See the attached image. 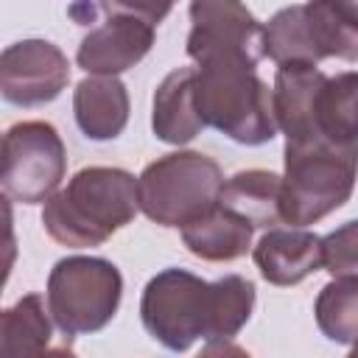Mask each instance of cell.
Returning <instances> with one entry per match:
<instances>
[{"mask_svg": "<svg viewBox=\"0 0 358 358\" xmlns=\"http://www.w3.org/2000/svg\"><path fill=\"white\" fill-rule=\"evenodd\" d=\"M305 25L316 64L322 59L358 62V3H305Z\"/></svg>", "mask_w": 358, "mask_h": 358, "instance_id": "obj_16", "label": "cell"}, {"mask_svg": "<svg viewBox=\"0 0 358 358\" xmlns=\"http://www.w3.org/2000/svg\"><path fill=\"white\" fill-rule=\"evenodd\" d=\"M73 115L84 137L115 140L129 123V92L117 76H87L73 90Z\"/></svg>", "mask_w": 358, "mask_h": 358, "instance_id": "obj_13", "label": "cell"}, {"mask_svg": "<svg viewBox=\"0 0 358 358\" xmlns=\"http://www.w3.org/2000/svg\"><path fill=\"white\" fill-rule=\"evenodd\" d=\"M196 358H252V355L232 341H215V344H207Z\"/></svg>", "mask_w": 358, "mask_h": 358, "instance_id": "obj_23", "label": "cell"}, {"mask_svg": "<svg viewBox=\"0 0 358 358\" xmlns=\"http://www.w3.org/2000/svg\"><path fill=\"white\" fill-rule=\"evenodd\" d=\"M347 358H358V341L352 344V350H350V355H347Z\"/></svg>", "mask_w": 358, "mask_h": 358, "instance_id": "obj_25", "label": "cell"}, {"mask_svg": "<svg viewBox=\"0 0 358 358\" xmlns=\"http://www.w3.org/2000/svg\"><path fill=\"white\" fill-rule=\"evenodd\" d=\"M187 11L193 22L187 34V56L196 64L215 56H241L257 64L266 56L263 25L243 3L196 0Z\"/></svg>", "mask_w": 358, "mask_h": 358, "instance_id": "obj_9", "label": "cell"}, {"mask_svg": "<svg viewBox=\"0 0 358 358\" xmlns=\"http://www.w3.org/2000/svg\"><path fill=\"white\" fill-rule=\"evenodd\" d=\"M263 48H266V56L277 67L291 64V62L316 64L313 48L308 39V25H305V3L280 8L263 25Z\"/></svg>", "mask_w": 358, "mask_h": 358, "instance_id": "obj_21", "label": "cell"}, {"mask_svg": "<svg viewBox=\"0 0 358 358\" xmlns=\"http://www.w3.org/2000/svg\"><path fill=\"white\" fill-rule=\"evenodd\" d=\"M322 268L336 277H358V218L322 238Z\"/></svg>", "mask_w": 358, "mask_h": 358, "instance_id": "obj_22", "label": "cell"}, {"mask_svg": "<svg viewBox=\"0 0 358 358\" xmlns=\"http://www.w3.org/2000/svg\"><path fill=\"white\" fill-rule=\"evenodd\" d=\"M252 257L266 282L296 285L322 268V238L308 229H268Z\"/></svg>", "mask_w": 358, "mask_h": 358, "instance_id": "obj_12", "label": "cell"}, {"mask_svg": "<svg viewBox=\"0 0 358 358\" xmlns=\"http://www.w3.org/2000/svg\"><path fill=\"white\" fill-rule=\"evenodd\" d=\"M255 308V282L227 274L215 282L185 268L154 274L140 299L143 327L171 352H185L193 341H229L249 322Z\"/></svg>", "mask_w": 358, "mask_h": 358, "instance_id": "obj_1", "label": "cell"}, {"mask_svg": "<svg viewBox=\"0 0 358 358\" xmlns=\"http://www.w3.org/2000/svg\"><path fill=\"white\" fill-rule=\"evenodd\" d=\"M280 199H282V176L252 168V171H238L224 182L218 204L249 221L255 229L257 227L274 229V224L282 221Z\"/></svg>", "mask_w": 358, "mask_h": 358, "instance_id": "obj_18", "label": "cell"}, {"mask_svg": "<svg viewBox=\"0 0 358 358\" xmlns=\"http://www.w3.org/2000/svg\"><path fill=\"white\" fill-rule=\"evenodd\" d=\"M140 210L137 179L123 168H81L67 187L45 201V232L70 249L106 243L117 229L131 224Z\"/></svg>", "mask_w": 358, "mask_h": 358, "instance_id": "obj_2", "label": "cell"}, {"mask_svg": "<svg viewBox=\"0 0 358 358\" xmlns=\"http://www.w3.org/2000/svg\"><path fill=\"white\" fill-rule=\"evenodd\" d=\"M319 330L336 344L358 341V277L330 280L313 305Z\"/></svg>", "mask_w": 358, "mask_h": 358, "instance_id": "obj_20", "label": "cell"}, {"mask_svg": "<svg viewBox=\"0 0 358 358\" xmlns=\"http://www.w3.org/2000/svg\"><path fill=\"white\" fill-rule=\"evenodd\" d=\"M39 358H76L67 347H53V350H48V352H42Z\"/></svg>", "mask_w": 358, "mask_h": 358, "instance_id": "obj_24", "label": "cell"}, {"mask_svg": "<svg viewBox=\"0 0 358 358\" xmlns=\"http://www.w3.org/2000/svg\"><path fill=\"white\" fill-rule=\"evenodd\" d=\"M0 185L6 199L39 204L59 193L67 171V154L59 131L45 120L14 123L3 134Z\"/></svg>", "mask_w": 358, "mask_h": 358, "instance_id": "obj_7", "label": "cell"}, {"mask_svg": "<svg viewBox=\"0 0 358 358\" xmlns=\"http://www.w3.org/2000/svg\"><path fill=\"white\" fill-rule=\"evenodd\" d=\"M50 308L39 294H25L0 316V358H39L50 347Z\"/></svg>", "mask_w": 358, "mask_h": 358, "instance_id": "obj_19", "label": "cell"}, {"mask_svg": "<svg viewBox=\"0 0 358 358\" xmlns=\"http://www.w3.org/2000/svg\"><path fill=\"white\" fill-rule=\"evenodd\" d=\"M255 67L241 56H215L196 67L193 98L201 123L241 145H263L277 134L271 90Z\"/></svg>", "mask_w": 358, "mask_h": 358, "instance_id": "obj_3", "label": "cell"}, {"mask_svg": "<svg viewBox=\"0 0 358 358\" xmlns=\"http://www.w3.org/2000/svg\"><path fill=\"white\" fill-rule=\"evenodd\" d=\"M70 81L67 56L48 39H22L0 56V92L14 106H42Z\"/></svg>", "mask_w": 358, "mask_h": 358, "instance_id": "obj_10", "label": "cell"}, {"mask_svg": "<svg viewBox=\"0 0 358 358\" xmlns=\"http://www.w3.org/2000/svg\"><path fill=\"white\" fill-rule=\"evenodd\" d=\"M193 87H196V67H179L159 81L154 92L151 129L162 143L182 145L190 143L204 129L196 112Z\"/></svg>", "mask_w": 358, "mask_h": 358, "instance_id": "obj_14", "label": "cell"}, {"mask_svg": "<svg viewBox=\"0 0 358 358\" xmlns=\"http://www.w3.org/2000/svg\"><path fill=\"white\" fill-rule=\"evenodd\" d=\"M123 277L103 257H62L48 274V308L64 338L98 333L117 313Z\"/></svg>", "mask_w": 358, "mask_h": 358, "instance_id": "obj_6", "label": "cell"}, {"mask_svg": "<svg viewBox=\"0 0 358 358\" xmlns=\"http://www.w3.org/2000/svg\"><path fill=\"white\" fill-rule=\"evenodd\" d=\"M224 190L221 165L199 151H173L137 176L140 210L159 227H187L210 213Z\"/></svg>", "mask_w": 358, "mask_h": 358, "instance_id": "obj_5", "label": "cell"}, {"mask_svg": "<svg viewBox=\"0 0 358 358\" xmlns=\"http://www.w3.org/2000/svg\"><path fill=\"white\" fill-rule=\"evenodd\" d=\"M327 76L316 64H280L271 87V109L277 129L285 134V143L302 145L313 140V106L316 95Z\"/></svg>", "mask_w": 358, "mask_h": 358, "instance_id": "obj_11", "label": "cell"}, {"mask_svg": "<svg viewBox=\"0 0 358 358\" xmlns=\"http://www.w3.org/2000/svg\"><path fill=\"white\" fill-rule=\"evenodd\" d=\"M252 232H255V227L249 221H243L241 215L215 204L210 213H204L199 221H193L182 229V243L196 257L221 263V260L243 257L252 246Z\"/></svg>", "mask_w": 358, "mask_h": 358, "instance_id": "obj_17", "label": "cell"}, {"mask_svg": "<svg viewBox=\"0 0 358 358\" xmlns=\"http://www.w3.org/2000/svg\"><path fill=\"white\" fill-rule=\"evenodd\" d=\"M330 145H358V73L327 76L313 106V140Z\"/></svg>", "mask_w": 358, "mask_h": 358, "instance_id": "obj_15", "label": "cell"}, {"mask_svg": "<svg viewBox=\"0 0 358 358\" xmlns=\"http://www.w3.org/2000/svg\"><path fill=\"white\" fill-rule=\"evenodd\" d=\"M103 20L81 39L76 62L92 76H117L134 67L154 45V28L171 6L154 3H98Z\"/></svg>", "mask_w": 358, "mask_h": 358, "instance_id": "obj_8", "label": "cell"}, {"mask_svg": "<svg viewBox=\"0 0 358 358\" xmlns=\"http://www.w3.org/2000/svg\"><path fill=\"white\" fill-rule=\"evenodd\" d=\"M280 215L294 229L316 224L338 210L355 187L358 145L341 148L330 143H285Z\"/></svg>", "mask_w": 358, "mask_h": 358, "instance_id": "obj_4", "label": "cell"}]
</instances>
